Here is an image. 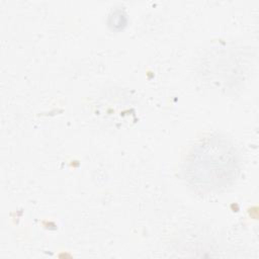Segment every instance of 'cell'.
<instances>
[{
	"label": "cell",
	"mask_w": 259,
	"mask_h": 259,
	"mask_svg": "<svg viewBox=\"0 0 259 259\" xmlns=\"http://www.w3.org/2000/svg\"><path fill=\"white\" fill-rule=\"evenodd\" d=\"M239 173V156L233 144L220 136H209L196 144L185 162L184 177L201 192L221 191Z\"/></svg>",
	"instance_id": "1"
}]
</instances>
